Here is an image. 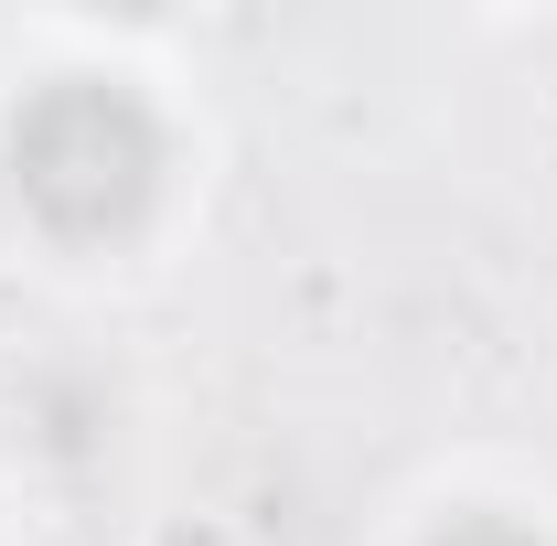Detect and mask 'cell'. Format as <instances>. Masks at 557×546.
I'll use <instances>...</instances> for the list:
<instances>
[{
  "instance_id": "6da1fadb",
  "label": "cell",
  "mask_w": 557,
  "mask_h": 546,
  "mask_svg": "<svg viewBox=\"0 0 557 546\" xmlns=\"http://www.w3.org/2000/svg\"><path fill=\"white\" fill-rule=\"evenodd\" d=\"M172 119L139 75L75 65V75H33L0 119V194L44 247H139L150 214L172 204Z\"/></svg>"
},
{
  "instance_id": "7a4b0ae2",
  "label": "cell",
  "mask_w": 557,
  "mask_h": 546,
  "mask_svg": "<svg viewBox=\"0 0 557 546\" xmlns=\"http://www.w3.org/2000/svg\"><path fill=\"white\" fill-rule=\"evenodd\" d=\"M418 546H557L536 514H515V504H450V514H429Z\"/></svg>"
}]
</instances>
